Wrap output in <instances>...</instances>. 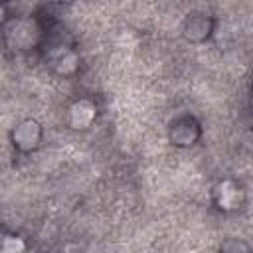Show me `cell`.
Listing matches in <instances>:
<instances>
[{"instance_id": "obj_1", "label": "cell", "mask_w": 253, "mask_h": 253, "mask_svg": "<svg viewBox=\"0 0 253 253\" xmlns=\"http://www.w3.org/2000/svg\"><path fill=\"white\" fill-rule=\"evenodd\" d=\"M38 36H40V30L34 20L14 18L4 26V38L14 49H28L36 45Z\"/></svg>"}, {"instance_id": "obj_2", "label": "cell", "mask_w": 253, "mask_h": 253, "mask_svg": "<svg viewBox=\"0 0 253 253\" xmlns=\"http://www.w3.org/2000/svg\"><path fill=\"white\" fill-rule=\"evenodd\" d=\"M40 136H42V130H40V125L36 121H24L12 132L14 146H18L24 152L34 150L38 146V142H40Z\"/></svg>"}, {"instance_id": "obj_3", "label": "cell", "mask_w": 253, "mask_h": 253, "mask_svg": "<svg viewBox=\"0 0 253 253\" xmlns=\"http://www.w3.org/2000/svg\"><path fill=\"white\" fill-rule=\"evenodd\" d=\"M200 130H198V125L192 121V119H180L176 125H172V130H170V138L174 144L178 146H188L192 144L196 138H198Z\"/></svg>"}, {"instance_id": "obj_4", "label": "cell", "mask_w": 253, "mask_h": 253, "mask_svg": "<svg viewBox=\"0 0 253 253\" xmlns=\"http://www.w3.org/2000/svg\"><path fill=\"white\" fill-rule=\"evenodd\" d=\"M93 117H95V105L89 103V101H85V99L77 101L69 109V123L73 125V128H85V126H89L91 121H93Z\"/></svg>"}, {"instance_id": "obj_5", "label": "cell", "mask_w": 253, "mask_h": 253, "mask_svg": "<svg viewBox=\"0 0 253 253\" xmlns=\"http://www.w3.org/2000/svg\"><path fill=\"white\" fill-rule=\"evenodd\" d=\"M215 196H217V206H219V208H223V210H233V208H237V204H239L241 190H239V186H235L233 182H223V184L217 186Z\"/></svg>"}, {"instance_id": "obj_6", "label": "cell", "mask_w": 253, "mask_h": 253, "mask_svg": "<svg viewBox=\"0 0 253 253\" xmlns=\"http://www.w3.org/2000/svg\"><path fill=\"white\" fill-rule=\"evenodd\" d=\"M210 30H211V20L206 18V16H202V14H194L186 22V36L190 40H194V42L208 38Z\"/></svg>"}, {"instance_id": "obj_7", "label": "cell", "mask_w": 253, "mask_h": 253, "mask_svg": "<svg viewBox=\"0 0 253 253\" xmlns=\"http://www.w3.org/2000/svg\"><path fill=\"white\" fill-rule=\"evenodd\" d=\"M75 63H77V57L73 55V51L69 49H63L57 57H55V67L59 73H69L75 69Z\"/></svg>"}, {"instance_id": "obj_8", "label": "cell", "mask_w": 253, "mask_h": 253, "mask_svg": "<svg viewBox=\"0 0 253 253\" xmlns=\"http://www.w3.org/2000/svg\"><path fill=\"white\" fill-rule=\"evenodd\" d=\"M221 253H249V247H247L243 241L227 239V241L221 245Z\"/></svg>"}, {"instance_id": "obj_9", "label": "cell", "mask_w": 253, "mask_h": 253, "mask_svg": "<svg viewBox=\"0 0 253 253\" xmlns=\"http://www.w3.org/2000/svg\"><path fill=\"white\" fill-rule=\"evenodd\" d=\"M24 249V243L12 235H6L4 237V253H18Z\"/></svg>"}]
</instances>
